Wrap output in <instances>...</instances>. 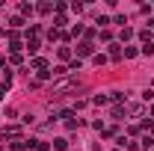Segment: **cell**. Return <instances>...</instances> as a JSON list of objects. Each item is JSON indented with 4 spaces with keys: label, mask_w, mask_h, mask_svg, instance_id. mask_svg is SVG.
Listing matches in <instances>:
<instances>
[{
    "label": "cell",
    "mask_w": 154,
    "mask_h": 151,
    "mask_svg": "<svg viewBox=\"0 0 154 151\" xmlns=\"http://www.w3.org/2000/svg\"><path fill=\"white\" fill-rule=\"evenodd\" d=\"M122 116H125V110H122V107L116 104V107H113V119H122Z\"/></svg>",
    "instance_id": "14"
},
{
    "label": "cell",
    "mask_w": 154,
    "mask_h": 151,
    "mask_svg": "<svg viewBox=\"0 0 154 151\" xmlns=\"http://www.w3.org/2000/svg\"><path fill=\"white\" fill-rule=\"evenodd\" d=\"M77 54L80 57H92V42H80L77 45Z\"/></svg>",
    "instance_id": "4"
},
{
    "label": "cell",
    "mask_w": 154,
    "mask_h": 151,
    "mask_svg": "<svg viewBox=\"0 0 154 151\" xmlns=\"http://www.w3.org/2000/svg\"><path fill=\"white\" fill-rule=\"evenodd\" d=\"M54 148H57V151H65V148H68V142H65V139H54Z\"/></svg>",
    "instance_id": "8"
},
{
    "label": "cell",
    "mask_w": 154,
    "mask_h": 151,
    "mask_svg": "<svg viewBox=\"0 0 154 151\" xmlns=\"http://www.w3.org/2000/svg\"><path fill=\"white\" fill-rule=\"evenodd\" d=\"M51 74H54V77H65V74H68V65H57Z\"/></svg>",
    "instance_id": "5"
},
{
    "label": "cell",
    "mask_w": 154,
    "mask_h": 151,
    "mask_svg": "<svg viewBox=\"0 0 154 151\" xmlns=\"http://www.w3.org/2000/svg\"><path fill=\"white\" fill-rule=\"evenodd\" d=\"M142 54H145V57H154V45H151V42H148V45H142Z\"/></svg>",
    "instance_id": "10"
},
{
    "label": "cell",
    "mask_w": 154,
    "mask_h": 151,
    "mask_svg": "<svg viewBox=\"0 0 154 151\" xmlns=\"http://www.w3.org/2000/svg\"><path fill=\"white\" fill-rule=\"evenodd\" d=\"M18 128H3V131H0V139H18Z\"/></svg>",
    "instance_id": "3"
},
{
    "label": "cell",
    "mask_w": 154,
    "mask_h": 151,
    "mask_svg": "<svg viewBox=\"0 0 154 151\" xmlns=\"http://www.w3.org/2000/svg\"><path fill=\"white\" fill-rule=\"evenodd\" d=\"M128 116H131V119H139V116H145V104H131V107H128Z\"/></svg>",
    "instance_id": "2"
},
{
    "label": "cell",
    "mask_w": 154,
    "mask_h": 151,
    "mask_svg": "<svg viewBox=\"0 0 154 151\" xmlns=\"http://www.w3.org/2000/svg\"><path fill=\"white\" fill-rule=\"evenodd\" d=\"M151 86H154V80H151Z\"/></svg>",
    "instance_id": "16"
},
{
    "label": "cell",
    "mask_w": 154,
    "mask_h": 151,
    "mask_svg": "<svg viewBox=\"0 0 154 151\" xmlns=\"http://www.w3.org/2000/svg\"><path fill=\"white\" fill-rule=\"evenodd\" d=\"M80 68H83V62H80V59H71V65H68V71H80Z\"/></svg>",
    "instance_id": "9"
},
{
    "label": "cell",
    "mask_w": 154,
    "mask_h": 151,
    "mask_svg": "<svg viewBox=\"0 0 154 151\" xmlns=\"http://www.w3.org/2000/svg\"><path fill=\"white\" fill-rule=\"evenodd\" d=\"M107 101H110V98H107V95H95V98H92V104H95V107H104V104H107Z\"/></svg>",
    "instance_id": "6"
},
{
    "label": "cell",
    "mask_w": 154,
    "mask_h": 151,
    "mask_svg": "<svg viewBox=\"0 0 154 151\" xmlns=\"http://www.w3.org/2000/svg\"><path fill=\"white\" fill-rule=\"evenodd\" d=\"M21 15H33V6L30 3H21Z\"/></svg>",
    "instance_id": "11"
},
{
    "label": "cell",
    "mask_w": 154,
    "mask_h": 151,
    "mask_svg": "<svg viewBox=\"0 0 154 151\" xmlns=\"http://www.w3.org/2000/svg\"><path fill=\"white\" fill-rule=\"evenodd\" d=\"M148 24H151V27H154V18H151V21H148Z\"/></svg>",
    "instance_id": "15"
},
{
    "label": "cell",
    "mask_w": 154,
    "mask_h": 151,
    "mask_svg": "<svg viewBox=\"0 0 154 151\" xmlns=\"http://www.w3.org/2000/svg\"><path fill=\"white\" fill-rule=\"evenodd\" d=\"M151 151H154V148H151Z\"/></svg>",
    "instance_id": "17"
},
{
    "label": "cell",
    "mask_w": 154,
    "mask_h": 151,
    "mask_svg": "<svg viewBox=\"0 0 154 151\" xmlns=\"http://www.w3.org/2000/svg\"><path fill=\"white\" fill-rule=\"evenodd\" d=\"M110 57H113V59H122V48H119V45H110Z\"/></svg>",
    "instance_id": "7"
},
{
    "label": "cell",
    "mask_w": 154,
    "mask_h": 151,
    "mask_svg": "<svg viewBox=\"0 0 154 151\" xmlns=\"http://www.w3.org/2000/svg\"><path fill=\"white\" fill-rule=\"evenodd\" d=\"M38 12H42V15H48V12H54V6H51V3H42V6H38Z\"/></svg>",
    "instance_id": "12"
},
{
    "label": "cell",
    "mask_w": 154,
    "mask_h": 151,
    "mask_svg": "<svg viewBox=\"0 0 154 151\" xmlns=\"http://www.w3.org/2000/svg\"><path fill=\"white\" fill-rule=\"evenodd\" d=\"M27 48H30V54H36V51H38V42H36V39H30V42H27Z\"/></svg>",
    "instance_id": "13"
},
{
    "label": "cell",
    "mask_w": 154,
    "mask_h": 151,
    "mask_svg": "<svg viewBox=\"0 0 154 151\" xmlns=\"http://www.w3.org/2000/svg\"><path fill=\"white\" fill-rule=\"evenodd\" d=\"M74 89H80V77H62L59 83H54V95H65Z\"/></svg>",
    "instance_id": "1"
}]
</instances>
